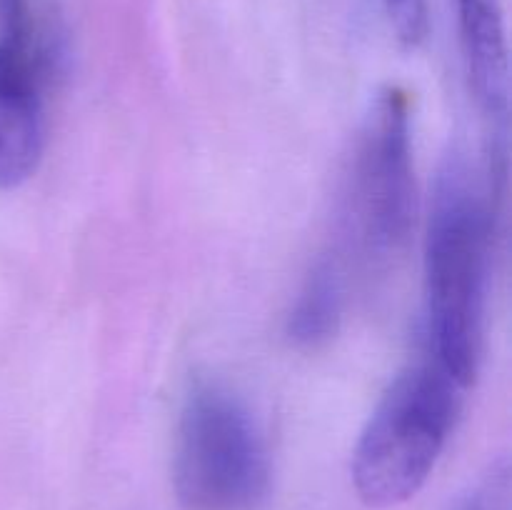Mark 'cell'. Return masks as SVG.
<instances>
[{"label":"cell","instance_id":"ba28073f","mask_svg":"<svg viewBox=\"0 0 512 510\" xmlns=\"http://www.w3.org/2000/svg\"><path fill=\"white\" fill-rule=\"evenodd\" d=\"M395 38L405 48H418L428 35V0H383Z\"/></svg>","mask_w":512,"mask_h":510},{"label":"cell","instance_id":"3957f363","mask_svg":"<svg viewBox=\"0 0 512 510\" xmlns=\"http://www.w3.org/2000/svg\"><path fill=\"white\" fill-rule=\"evenodd\" d=\"M173 488L183 510H260L270 455L248 405L215 380H198L180 410Z\"/></svg>","mask_w":512,"mask_h":510},{"label":"cell","instance_id":"8992f818","mask_svg":"<svg viewBox=\"0 0 512 510\" xmlns=\"http://www.w3.org/2000/svg\"><path fill=\"white\" fill-rule=\"evenodd\" d=\"M460 40L470 85L490 115L508 113V38L500 0H458Z\"/></svg>","mask_w":512,"mask_h":510},{"label":"cell","instance_id":"277c9868","mask_svg":"<svg viewBox=\"0 0 512 510\" xmlns=\"http://www.w3.org/2000/svg\"><path fill=\"white\" fill-rule=\"evenodd\" d=\"M413 220L410 103L400 88H385L355 140L345 190V235L365 263L385 265L408 245Z\"/></svg>","mask_w":512,"mask_h":510},{"label":"cell","instance_id":"5b68a950","mask_svg":"<svg viewBox=\"0 0 512 510\" xmlns=\"http://www.w3.org/2000/svg\"><path fill=\"white\" fill-rule=\"evenodd\" d=\"M43 150V75L23 25L15 23L0 35V190L33 178Z\"/></svg>","mask_w":512,"mask_h":510},{"label":"cell","instance_id":"9c48e42d","mask_svg":"<svg viewBox=\"0 0 512 510\" xmlns=\"http://www.w3.org/2000/svg\"><path fill=\"white\" fill-rule=\"evenodd\" d=\"M450 510H488V500H485L483 490H473V493H468L465 498H460L458 503H455V508Z\"/></svg>","mask_w":512,"mask_h":510},{"label":"cell","instance_id":"7a4b0ae2","mask_svg":"<svg viewBox=\"0 0 512 510\" xmlns=\"http://www.w3.org/2000/svg\"><path fill=\"white\" fill-rule=\"evenodd\" d=\"M460 393L428 355L390 383L353 450L350 475L365 505L393 508L420 493L453 433Z\"/></svg>","mask_w":512,"mask_h":510},{"label":"cell","instance_id":"52a82bcc","mask_svg":"<svg viewBox=\"0 0 512 510\" xmlns=\"http://www.w3.org/2000/svg\"><path fill=\"white\" fill-rule=\"evenodd\" d=\"M345 278L333 255H323L310 268L288 313L285 333L295 348L315 350L335 338L343 320Z\"/></svg>","mask_w":512,"mask_h":510},{"label":"cell","instance_id":"6da1fadb","mask_svg":"<svg viewBox=\"0 0 512 510\" xmlns=\"http://www.w3.org/2000/svg\"><path fill=\"white\" fill-rule=\"evenodd\" d=\"M428 355L460 388L478 378L490 275V213L468 160L445 158L425 230Z\"/></svg>","mask_w":512,"mask_h":510}]
</instances>
